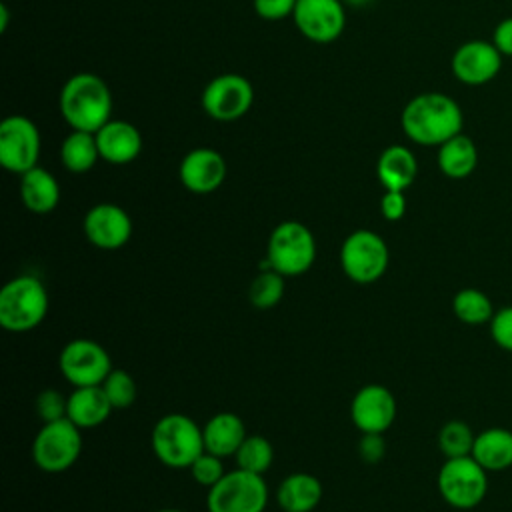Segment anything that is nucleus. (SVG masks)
<instances>
[{
    "label": "nucleus",
    "mask_w": 512,
    "mask_h": 512,
    "mask_svg": "<svg viewBox=\"0 0 512 512\" xmlns=\"http://www.w3.org/2000/svg\"><path fill=\"white\" fill-rule=\"evenodd\" d=\"M400 126L408 140L420 146H440L462 132L460 104L444 92H422L410 98L400 114Z\"/></svg>",
    "instance_id": "obj_1"
},
{
    "label": "nucleus",
    "mask_w": 512,
    "mask_h": 512,
    "mask_svg": "<svg viewBox=\"0 0 512 512\" xmlns=\"http://www.w3.org/2000/svg\"><path fill=\"white\" fill-rule=\"evenodd\" d=\"M58 106L72 130L96 134L110 120L112 92L98 74L78 72L64 82Z\"/></svg>",
    "instance_id": "obj_2"
},
{
    "label": "nucleus",
    "mask_w": 512,
    "mask_h": 512,
    "mask_svg": "<svg viewBox=\"0 0 512 512\" xmlns=\"http://www.w3.org/2000/svg\"><path fill=\"white\" fill-rule=\"evenodd\" d=\"M48 290L32 274L8 280L0 290V324L4 330L24 334L40 326L48 314Z\"/></svg>",
    "instance_id": "obj_3"
},
{
    "label": "nucleus",
    "mask_w": 512,
    "mask_h": 512,
    "mask_svg": "<svg viewBox=\"0 0 512 512\" xmlns=\"http://www.w3.org/2000/svg\"><path fill=\"white\" fill-rule=\"evenodd\" d=\"M152 452L168 468H190L206 452L202 428L186 414H166L156 420L150 434Z\"/></svg>",
    "instance_id": "obj_4"
},
{
    "label": "nucleus",
    "mask_w": 512,
    "mask_h": 512,
    "mask_svg": "<svg viewBox=\"0 0 512 512\" xmlns=\"http://www.w3.org/2000/svg\"><path fill=\"white\" fill-rule=\"evenodd\" d=\"M316 260V240L310 228L298 220L280 222L266 244V264L286 278L300 276Z\"/></svg>",
    "instance_id": "obj_5"
},
{
    "label": "nucleus",
    "mask_w": 512,
    "mask_h": 512,
    "mask_svg": "<svg viewBox=\"0 0 512 512\" xmlns=\"http://www.w3.org/2000/svg\"><path fill=\"white\" fill-rule=\"evenodd\" d=\"M390 262L386 240L374 230H354L340 246L342 272L356 284H372L384 276Z\"/></svg>",
    "instance_id": "obj_6"
},
{
    "label": "nucleus",
    "mask_w": 512,
    "mask_h": 512,
    "mask_svg": "<svg viewBox=\"0 0 512 512\" xmlns=\"http://www.w3.org/2000/svg\"><path fill=\"white\" fill-rule=\"evenodd\" d=\"M438 492L456 510L476 508L488 494V472L472 458H446L438 470Z\"/></svg>",
    "instance_id": "obj_7"
},
{
    "label": "nucleus",
    "mask_w": 512,
    "mask_h": 512,
    "mask_svg": "<svg viewBox=\"0 0 512 512\" xmlns=\"http://www.w3.org/2000/svg\"><path fill=\"white\" fill-rule=\"evenodd\" d=\"M82 454V430L68 418L44 422L32 440V460L48 474H58L76 464Z\"/></svg>",
    "instance_id": "obj_8"
},
{
    "label": "nucleus",
    "mask_w": 512,
    "mask_h": 512,
    "mask_svg": "<svg viewBox=\"0 0 512 512\" xmlns=\"http://www.w3.org/2000/svg\"><path fill=\"white\" fill-rule=\"evenodd\" d=\"M268 486L262 474L242 468L230 470L206 494L208 512H264Z\"/></svg>",
    "instance_id": "obj_9"
},
{
    "label": "nucleus",
    "mask_w": 512,
    "mask_h": 512,
    "mask_svg": "<svg viewBox=\"0 0 512 512\" xmlns=\"http://www.w3.org/2000/svg\"><path fill=\"white\" fill-rule=\"evenodd\" d=\"M58 368L74 388L100 386L112 372V358L96 340L74 338L60 350Z\"/></svg>",
    "instance_id": "obj_10"
},
{
    "label": "nucleus",
    "mask_w": 512,
    "mask_h": 512,
    "mask_svg": "<svg viewBox=\"0 0 512 512\" xmlns=\"http://www.w3.org/2000/svg\"><path fill=\"white\" fill-rule=\"evenodd\" d=\"M40 132L22 114H12L0 124V164L14 174H24L38 166Z\"/></svg>",
    "instance_id": "obj_11"
},
{
    "label": "nucleus",
    "mask_w": 512,
    "mask_h": 512,
    "mask_svg": "<svg viewBox=\"0 0 512 512\" xmlns=\"http://www.w3.org/2000/svg\"><path fill=\"white\" fill-rule=\"evenodd\" d=\"M254 102V88L240 74H220L212 78L202 92L204 112L218 122L242 118Z\"/></svg>",
    "instance_id": "obj_12"
},
{
    "label": "nucleus",
    "mask_w": 512,
    "mask_h": 512,
    "mask_svg": "<svg viewBox=\"0 0 512 512\" xmlns=\"http://www.w3.org/2000/svg\"><path fill=\"white\" fill-rule=\"evenodd\" d=\"M292 18L298 32L318 44L334 42L346 26L342 0H296Z\"/></svg>",
    "instance_id": "obj_13"
},
{
    "label": "nucleus",
    "mask_w": 512,
    "mask_h": 512,
    "mask_svg": "<svg viewBox=\"0 0 512 512\" xmlns=\"http://www.w3.org/2000/svg\"><path fill=\"white\" fill-rule=\"evenodd\" d=\"M502 54L488 40H468L460 44L450 60L452 74L466 86H484L502 70Z\"/></svg>",
    "instance_id": "obj_14"
},
{
    "label": "nucleus",
    "mask_w": 512,
    "mask_h": 512,
    "mask_svg": "<svg viewBox=\"0 0 512 512\" xmlns=\"http://www.w3.org/2000/svg\"><path fill=\"white\" fill-rule=\"evenodd\" d=\"M396 398L382 384L362 386L350 402V418L362 434H384L396 420Z\"/></svg>",
    "instance_id": "obj_15"
},
{
    "label": "nucleus",
    "mask_w": 512,
    "mask_h": 512,
    "mask_svg": "<svg viewBox=\"0 0 512 512\" xmlns=\"http://www.w3.org/2000/svg\"><path fill=\"white\" fill-rule=\"evenodd\" d=\"M84 234L88 242L100 250H118L132 236L130 214L112 202L92 206L84 216Z\"/></svg>",
    "instance_id": "obj_16"
},
{
    "label": "nucleus",
    "mask_w": 512,
    "mask_h": 512,
    "mask_svg": "<svg viewBox=\"0 0 512 512\" xmlns=\"http://www.w3.org/2000/svg\"><path fill=\"white\" fill-rule=\"evenodd\" d=\"M178 176L186 190L194 194H210L226 180V160L218 150L200 146L182 158Z\"/></svg>",
    "instance_id": "obj_17"
},
{
    "label": "nucleus",
    "mask_w": 512,
    "mask_h": 512,
    "mask_svg": "<svg viewBox=\"0 0 512 512\" xmlns=\"http://www.w3.org/2000/svg\"><path fill=\"white\" fill-rule=\"evenodd\" d=\"M96 144L100 160L108 164H130L142 152V134L140 130L126 120H108L96 132Z\"/></svg>",
    "instance_id": "obj_18"
},
{
    "label": "nucleus",
    "mask_w": 512,
    "mask_h": 512,
    "mask_svg": "<svg viewBox=\"0 0 512 512\" xmlns=\"http://www.w3.org/2000/svg\"><path fill=\"white\" fill-rule=\"evenodd\" d=\"M376 176L384 190L410 188L418 176V162L410 148L402 144H392L382 150L376 162Z\"/></svg>",
    "instance_id": "obj_19"
},
{
    "label": "nucleus",
    "mask_w": 512,
    "mask_h": 512,
    "mask_svg": "<svg viewBox=\"0 0 512 512\" xmlns=\"http://www.w3.org/2000/svg\"><path fill=\"white\" fill-rule=\"evenodd\" d=\"M112 410L114 408L102 386H80L68 394L66 418L80 430H90L104 424Z\"/></svg>",
    "instance_id": "obj_20"
},
{
    "label": "nucleus",
    "mask_w": 512,
    "mask_h": 512,
    "mask_svg": "<svg viewBox=\"0 0 512 512\" xmlns=\"http://www.w3.org/2000/svg\"><path fill=\"white\" fill-rule=\"evenodd\" d=\"M204 448L210 454H216L220 458L234 456L240 444L244 442L246 426L244 420L234 412H218L214 414L204 426Z\"/></svg>",
    "instance_id": "obj_21"
},
{
    "label": "nucleus",
    "mask_w": 512,
    "mask_h": 512,
    "mask_svg": "<svg viewBox=\"0 0 512 512\" xmlns=\"http://www.w3.org/2000/svg\"><path fill=\"white\" fill-rule=\"evenodd\" d=\"M322 482L308 472L288 474L276 490V502L284 512H312L322 500Z\"/></svg>",
    "instance_id": "obj_22"
},
{
    "label": "nucleus",
    "mask_w": 512,
    "mask_h": 512,
    "mask_svg": "<svg viewBox=\"0 0 512 512\" xmlns=\"http://www.w3.org/2000/svg\"><path fill=\"white\" fill-rule=\"evenodd\" d=\"M20 198L34 214H48L60 202V186L52 172L34 166L20 174Z\"/></svg>",
    "instance_id": "obj_23"
},
{
    "label": "nucleus",
    "mask_w": 512,
    "mask_h": 512,
    "mask_svg": "<svg viewBox=\"0 0 512 512\" xmlns=\"http://www.w3.org/2000/svg\"><path fill=\"white\" fill-rule=\"evenodd\" d=\"M486 472H502L512 466V432L500 426L476 434L470 454Z\"/></svg>",
    "instance_id": "obj_24"
},
{
    "label": "nucleus",
    "mask_w": 512,
    "mask_h": 512,
    "mask_svg": "<svg viewBox=\"0 0 512 512\" xmlns=\"http://www.w3.org/2000/svg\"><path fill=\"white\" fill-rule=\"evenodd\" d=\"M438 168L446 178L464 180L478 166V148L464 132L438 146Z\"/></svg>",
    "instance_id": "obj_25"
},
{
    "label": "nucleus",
    "mask_w": 512,
    "mask_h": 512,
    "mask_svg": "<svg viewBox=\"0 0 512 512\" xmlns=\"http://www.w3.org/2000/svg\"><path fill=\"white\" fill-rule=\"evenodd\" d=\"M62 166L72 174H84L100 160L96 134L84 130H72L60 144Z\"/></svg>",
    "instance_id": "obj_26"
},
{
    "label": "nucleus",
    "mask_w": 512,
    "mask_h": 512,
    "mask_svg": "<svg viewBox=\"0 0 512 512\" xmlns=\"http://www.w3.org/2000/svg\"><path fill=\"white\" fill-rule=\"evenodd\" d=\"M452 312L454 316L468 326H480L492 320L494 306L488 294L478 288H462L452 298Z\"/></svg>",
    "instance_id": "obj_27"
},
{
    "label": "nucleus",
    "mask_w": 512,
    "mask_h": 512,
    "mask_svg": "<svg viewBox=\"0 0 512 512\" xmlns=\"http://www.w3.org/2000/svg\"><path fill=\"white\" fill-rule=\"evenodd\" d=\"M284 292H286V276L272 270L264 260L262 270L256 274V278L250 282V288H248L250 304L260 310L274 308L282 300Z\"/></svg>",
    "instance_id": "obj_28"
},
{
    "label": "nucleus",
    "mask_w": 512,
    "mask_h": 512,
    "mask_svg": "<svg viewBox=\"0 0 512 512\" xmlns=\"http://www.w3.org/2000/svg\"><path fill=\"white\" fill-rule=\"evenodd\" d=\"M234 460H236L238 468L264 476V472L274 462V448L264 436L248 434L244 438V442L240 444V448L236 450Z\"/></svg>",
    "instance_id": "obj_29"
},
{
    "label": "nucleus",
    "mask_w": 512,
    "mask_h": 512,
    "mask_svg": "<svg viewBox=\"0 0 512 512\" xmlns=\"http://www.w3.org/2000/svg\"><path fill=\"white\" fill-rule=\"evenodd\" d=\"M476 434L464 420H448L438 432V448L444 458L470 456Z\"/></svg>",
    "instance_id": "obj_30"
},
{
    "label": "nucleus",
    "mask_w": 512,
    "mask_h": 512,
    "mask_svg": "<svg viewBox=\"0 0 512 512\" xmlns=\"http://www.w3.org/2000/svg\"><path fill=\"white\" fill-rule=\"evenodd\" d=\"M100 386L114 410L130 408L138 394L134 378L130 376V372H126L122 368H112V372L106 376V380Z\"/></svg>",
    "instance_id": "obj_31"
},
{
    "label": "nucleus",
    "mask_w": 512,
    "mask_h": 512,
    "mask_svg": "<svg viewBox=\"0 0 512 512\" xmlns=\"http://www.w3.org/2000/svg\"><path fill=\"white\" fill-rule=\"evenodd\" d=\"M190 476L204 488H212L214 484H218L226 470H224V458L210 454V452H202L192 464H190Z\"/></svg>",
    "instance_id": "obj_32"
},
{
    "label": "nucleus",
    "mask_w": 512,
    "mask_h": 512,
    "mask_svg": "<svg viewBox=\"0 0 512 512\" xmlns=\"http://www.w3.org/2000/svg\"><path fill=\"white\" fill-rule=\"evenodd\" d=\"M68 396L56 388H46L36 396V414L42 422H56L66 418Z\"/></svg>",
    "instance_id": "obj_33"
},
{
    "label": "nucleus",
    "mask_w": 512,
    "mask_h": 512,
    "mask_svg": "<svg viewBox=\"0 0 512 512\" xmlns=\"http://www.w3.org/2000/svg\"><path fill=\"white\" fill-rule=\"evenodd\" d=\"M490 324V336L498 348L512 352V306H504L494 312Z\"/></svg>",
    "instance_id": "obj_34"
},
{
    "label": "nucleus",
    "mask_w": 512,
    "mask_h": 512,
    "mask_svg": "<svg viewBox=\"0 0 512 512\" xmlns=\"http://www.w3.org/2000/svg\"><path fill=\"white\" fill-rule=\"evenodd\" d=\"M296 0H254V10L264 20H284L292 16Z\"/></svg>",
    "instance_id": "obj_35"
},
{
    "label": "nucleus",
    "mask_w": 512,
    "mask_h": 512,
    "mask_svg": "<svg viewBox=\"0 0 512 512\" xmlns=\"http://www.w3.org/2000/svg\"><path fill=\"white\" fill-rule=\"evenodd\" d=\"M380 212L388 222H396L406 214V196L400 190H386L380 198Z\"/></svg>",
    "instance_id": "obj_36"
},
{
    "label": "nucleus",
    "mask_w": 512,
    "mask_h": 512,
    "mask_svg": "<svg viewBox=\"0 0 512 512\" xmlns=\"http://www.w3.org/2000/svg\"><path fill=\"white\" fill-rule=\"evenodd\" d=\"M358 452H360L362 460L368 462V464L380 462L384 452H386V442L382 440V434H362L360 444H358Z\"/></svg>",
    "instance_id": "obj_37"
},
{
    "label": "nucleus",
    "mask_w": 512,
    "mask_h": 512,
    "mask_svg": "<svg viewBox=\"0 0 512 512\" xmlns=\"http://www.w3.org/2000/svg\"><path fill=\"white\" fill-rule=\"evenodd\" d=\"M492 44L498 48L502 56L512 58V16L500 20L492 34Z\"/></svg>",
    "instance_id": "obj_38"
},
{
    "label": "nucleus",
    "mask_w": 512,
    "mask_h": 512,
    "mask_svg": "<svg viewBox=\"0 0 512 512\" xmlns=\"http://www.w3.org/2000/svg\"><path fill=\"white\" fill-rule=\"evenodd\" d=\"M6 22H8V8L6 4H0V30H6Z\"/></svg>",
    "instance_id": "obj_39"
},
{
    "label": "nucleus",
    "mask_w": 512,
    "mask_h": 512,
    "mask_svg": "<svg viewBox=\"0 0 512 512\" xmlns=\"http://www.w3.org/2000/svg\"><path fill=\"white\" fill-rule=\"evenodd\" d=\"M342 2H346V4H350V6H366V4H370L372 0H342Z\"/></svg>",
    "instance_id": "obj_40"
},
{
    "label": "nucleus",
    "mask_w": 512,
    "mask_h": 512,
    "mask_svg": "<svg viewBox=\"0 0 512 512\" xmlns=\"http://www.w3.org/2000/svg\"><path fill=\"white\" fill-rule=\"evenodd\" d=\"M156 512H182V510H178V508H160Z\"/></svg>",
    "instance_id": "obj_41"
}]
</instances>
